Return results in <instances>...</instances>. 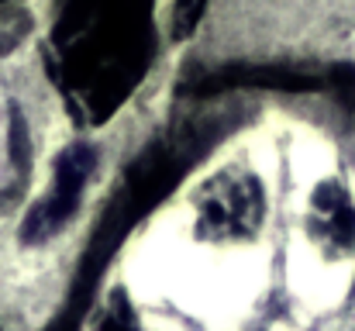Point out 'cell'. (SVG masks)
<instances>
[{
    "mask_svg": "<svg viewBox=\"0 0 355 331\" xmlns=\"http://www.w3.org/2000/svg\"><path fill=\"white\" fill-rule=\"evenodd\" d=\"M197 218H200L204 238H241L255 231V224L262 218L259 187L241 173L214 176L200 194Z\"/></svg>",
    "mask_w": 355,
    "mask_h": 331,
    "instance_id": "obj_1",
    "label": "cell"
},
{
    "mask_svg": "<svg viewBox=\"0 0 355 331\" xmlns=\"http://www.w3.org/2000/svg\"><path fill=\"white\" fill-rule=\"evenodd\" d=\"M90 176V152L83 145L69 148L59 162V173H55V187L49 190V197L31 211L28 218V238H45L52 235L62 221L73 214V207L80 204V194H83V183Z\"/></svg>",
    "mask_w": 355,
    "mask_h": 331,
    "instance_id": "obj_2",
    "label": "cell"
}]
</instances>
